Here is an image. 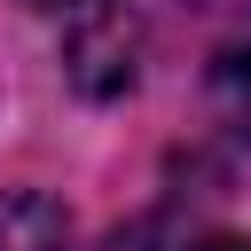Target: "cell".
Here are the masks:
<instances>
[{"mask_svg":"<svg viewBox=\"0 0 251 251\" xmlns=\"http://www.w3.org/2000/svg\"><path fill=\"white\" fill-rule=\"evenodd\" d=\"M204 86H212V110H220V126H227L235 141H251V8H243V16L220 31Z\"/></svg>","mask_w":251,"mask_h":251,"instance_id":"1","label":"cell"},{"mask_svg":"<svg viewBox=\"0 0 251 251\" xmlns=\"http://www.w3.org/2000/svg\"><path fill=\"white\" fill-rule=\"evenodd\" d=\"M0 251H63V212L47 196H0Z\"/></svg>","mask_w":251,"mask_h":251,"instance_id":"2","label":"cell"},{"mask_svg":"<svg viewBox=\"0 0 251 251\" xmlns=\"http://www.w3.org/2000/svg\"><path fill=\"white\" fill-rule=\"evenodd\" d=\"M102 251H196V235L173 227V220H141V227H118Z\"/></svg>","mask_w":251,"mask_h":251,"instance_id":"3","label":"cell"},{"mask_svg":"<svg viewBox=\"0 0 251 251\" xmlns=\"http://www.w3.org/2000/svg\"><path fill=\"white\" fill-rule=\"evenodd\" d=\"M196 251H251V235H196Z\"/></svg>","mask_w":251,"mask_h":251,"instance_id":"4","label":"cell"},{"mask_svg":"<svg viewBox=\"0 0 251 251\" xmlns=\"http://www.w3.org/2000/svg\"><path fill=\"white\" fill-rule=\"evenodd\" d=\"M31 8H86V0H31Z\"/></svg>","mask_w":251,"mask_h":251,"instance_id":"5","label":"cell"}]
</instances>
